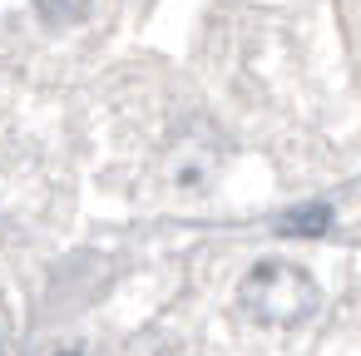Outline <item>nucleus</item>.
<instances>
[{
  "label": "nucleus",
  "mask_w": 361,
  "mask_h": 356,
  "mask_svg": "<svg viewBox=\"0 0 361 356\" xmlns=\"http://www.w3.org/2000/svg\"><path fill=\"white\" fill-rule=\"evenodd\" d=\"M238 307L262 321V326H297L317 312V282L297 267V262H282V257H267L257 262L243 287H238Z\"/></svg>",
  "instance_id": "nucleus-1"
},
{
  "label": "nucleus",
  "mask_w": 361,
  "mask_h": 356,
  "mask_svg": "<svg viewBox=\"0 0 361 356\" xmlns=\"http://www.w3.org/2000/svg\"><path fill=\"white\" fill-rule=\"evenodd\" d=\"M35 11L45 25H75V20H85L90 0H35Z\"/></svg>",
  "instance_id": "nucleus-2"
},
{
  "label": "nucleus",
  "mask_w": 361,
  "mask_h": 356,
  "mask_svg": "<svg viewBox=\"0 0 361 356\" xmlns=\"http://www.w3.org/2000/svg\"><path fill=\"white\" fill-rule=\"evenodd\" d=\"M6 346H11V312L0 302V356H6Z\"/></svg>",
  "instance_id": "nucleus-4"
},
{
  "label": "nucleus",
  "mask_w": 361,
  "mask_h": 356,
  "mask_svg": "<svg viewBox=\"0 0 361 356\" xmlns=\"http://www.w3.org/2000/svg\"><path fill=\"white\" fill-rule=\"evenodd\" d=\"M326 223H331V213H326V208L317 203V208H302V213H287V218H282L277 228H282V233H322Z\"/></svg>",
  "instance_id": "nucleus-3"
},
{
  "label": "nucleus",
  "mask_w": 361,
  "mask_h": 356,
  "mask_svg": "<svg viewBox=\"0 0 361 356\" xmlns=\"http://www.w3.org/2000/svg\"><path fill=\"white\" fill-rule=\"evenodd\" d=\"M60 356H80V351H60Z\"/></svg>",
  "instance_id": "nucleus-5"
}]
</instances>
